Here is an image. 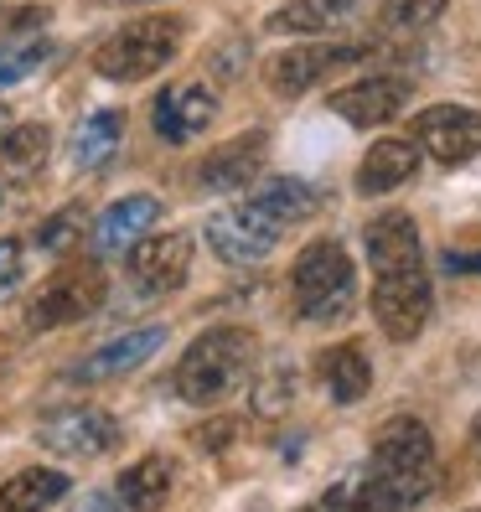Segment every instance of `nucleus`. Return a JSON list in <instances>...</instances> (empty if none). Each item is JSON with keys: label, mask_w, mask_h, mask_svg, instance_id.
<instances>
[{"label": "nucleus", "mask_w": 481, "mask_h": 512, "mask_svg": "<svg viewBox=\"0 0 481 512\" xmlns=\"http://www.w3.org/2000/svg\"><path fill=\"white\" fill-rule=\"evenodd\" d=\"M254 331L244 326H213L182 352L176 363V394L187 404H218L254 373Z\"/></svg>", "instance_id": "obj_1"}, {"label": "nucleus", "mask_w": 481, "mask_h": 512, "mask_svg": "<svg viewBox=\"0 0 481 512\" xmlns=\"http://www.w3.org/2000/svg\"><path fill=\"white\" fill-rule=\"evenodd\" d=\"M182 52V16H140L94 47V73L109 83L156 78Z\"/></svg>", "instance_id": "obj_2"}, {"label": "nucleus", "mask_w": 481, "mask_h": 512, "mask_svg": "<svg viewBox=\"0 0 481 512\" xmlns=\"http://www.w3.org/2000/svg\"><path fill=\"white\" fill-rule=\"evenodd\" d=\"M290 290H295V311L306 321H342L357 300V269L352 254L337 238H316L300 249L290 269Z\"/></svg>", "instance_id": "obj_3"}, {"label": "nucleus", "mask_w": 481, "mask_h": 512, "mask_svg": "<svg viewBox=\"0 0 481 512\" xmlns=\"http://www.w3.org/2000/svg\"><path fill=\"white\" fill-rule=\"evenodd\" d=\"M388 487H399L409 497V507L425 502L430 492V471H435V440L419 419H388L373 435V466Z\"/></svg>", "instance_id": "obj_4"}, {"label": "nucleus", "mask_w": 481, "mask_h": 512, "mask_svg": "<svg viewBox=\"0 0 481 512\" xmlns=\"http://www.w3.org/2000/svg\"><path fill=\"white\" fill-rule=\"evenodd\" d=\"M104 269L94 259H73L63 264L57 275L42 285V295L32 300V311H26V321H32V331H57V326H73L83 316H94L104 306Z\"/></svg>", "instance_id": "obj_5"}, {"label": "nucleus", "mask_w": 481, "mask_h": 512, "mask_svg": "<svg viewBox=\"0 0 481 512\" xmlns=\"http://www.w3.org/2000/svg\"><path fill=\"white\" fill-rule=\"evenodd\" d=\"M368 52H373L368 42H300V47H285V52L269 57V63H264V83H269V94H280V99H300L321 78L363 63Z\"/></svg>", "instance_id": "obj_6"}, {"label": "nucleus", "mask_w": 481, "mask_h": 512, "mask_svg": "<svg viewBox=\"0 0 481 512\" xmlns=\"http://www.w3.org/2000/svg\"><path fill=\"white\" fill-rule=\"evenodd\" d=\"M37 440L57 456H73V461H94V456H109V450L125 440L119 419L109 409H94V404H68V409H52L42 425H37Z\"/></svg>", "instance_id": "obj_7"}, {"label": "nucleus", "mask_w": 481, "mask_h": 512, "mask_svg": "<svg viewBox=\"0 0 481 512\" xmlns=\"http://www.w3.org/2000/svg\"><path fill=\"white\" fill-rule=\"evenodd\" d=\"M435 311V290L425 269H404V275H378L373 280V316L388 342H414Z\"/></svg>", "instance_id": "obj_8"}, {"label": "nucleus", "mask_w": 481, "mask_h": 512, "mask_svg": "<svg viewBox=\"0 0 481 512\" xmlns=\"http://www.w3.org/2000/svg\"><path fill=\"white\" fill-rule=\"evenodd\" d=\"M414 145L440 166H466L481 156V109L466 104H430L414 114Z\"/></svg>", "instance_id": "obj_9"}, {"label": "nucleus", "mask_w": 481, "mask_h": 512, "mask_svg": "<svg viewBox=\"0 0 481 512\" xmlns=\"http://www.w3.org/2000/svg\"><path fill=\"white\" fill-rule=\"evenodd\" d=\"M275 238H280V228L269 223L254 202L223 207V213L207 218V249L223 264H259V259L275 254Z\"/></svg>", "instance_id": "obj_10"}, {"label": "nucleus", "mask_w": 481, "mask_h": 512, "mask_svg": "<svg viewBox=\"0 0 481 512\" xmlns=\"http://www.w3.org/2000/svg\"><path fill=\"white\" fill-rule=\"evenodd\" d=\"M414 99V83L399 78V73H378V78H357L347 88H337L332 99V114H342L347 125H388V119H399L404 104Z\"/></svg>", "instance_id": "obj_11"}, {"label": "nucleus", "mask_w": 481, "mask_h": 512, "mask_svg": "<svg viewBox=\"0 0 481 512\" xmlns=\"http://www.w3.org/2000/svg\"><path fill=\"white\" fill-rule=\"evenodd\" d=\"M150 114H156V135L161 140L187 145V140H197L218 119V94L207 83H171V88H161V94H156Z\"/></svg>", "instance_id": "obj_12"}, {"label": "nucleus", "mask_w": 481, "mask_h": 512, "mask_svg": "<svg viewBox=\"0 0 481 512\" xmlns=\"http://www.w3.org/2000/svg\"><path fill=\"white\" fill-rule=\"evenodd\" d=\"M130 259V280L145 295H166L187 280L192 269V238L187 233H156V238H140V244L125 254Z\"/></svg>", "instance_id": "obj_13"}, {"label": "nucleus", "mask_w": 481, "mask_h": 512, "mask_svg": "<svg viewBox=\"0 0 481 512\" xmlns=\"http://www.w3.org/2000/svg\"><path fill=\"white\" fill-rule=\"evenodd\" d=\"M264 150H269V135H264V130L233 135V140H223L218 150H207L197 182H202L207 192H244L254 176H259V166H264Z\"/></svg>", "instance_id": "obj_14"}, {"label": "nucleus", "mask_w": 481, "mask_h": 512, "mask_svg": "<svg viewBox=\"0 0 481 512\" xmlns=\"http://www.w3.org/2000/svg\"><path fill=\"white\" fill-rule=\"evenodd\" d=\"M161 347H166V326H135V331H125V337H114L109 347L88 352L73 378H78V383H104V378H119V373H135V368L150 363Z\"/></svg>", "instance_id": "obj_15"}, {"label": "nucleus", "mask_w": 481, "mask_h": 512, "mask_svg": "<svg viewBox=\"0 0 481 512\" xmlns=\"http://www.w3.org/2000/svg\"><path fill=\"white\" fill-rule=\"evenodd\" d=\"M363 249L373 275H404V269H419V228L409 213H378L363 228Z\"/></svg>", "instance_id": "obj_16"}, {"label": "nucleus", "mask_w": 481, "mask_h": 512, "mask_svg": "<svg viewBox=\"0 0 481 512\" xmlns=\"http://www.w3.org/2000/svg\"><path fill=\"white\" fill-rule=\"evenodd\" d=\"M156 218H161V202L150 192H135L125 202H109V213L94 223V249L99 254H130L140 238L156 228Z\"/></svg>", "instance_id": "obj_17"}, {"label": "nucleus", "mask_w": 481, "mask_h": 512, "mask_svg": "<svg viewBox=\"0 0 481 512\" xmlns=\"http://www.w3.org/2000/svg\"><path fill=\"white\" fill-rule=\"evenodd\" d=\"M119 140H125V114L119 109H94L83 114L68 130V161L73 171H104L119 156Z\"/></svg>", "instance_id": "obj_18"}, {"label": "nucleus", "mask_w": 481, "mask_h": 512, "mask_svg": "<svg viewBox=\"0 0 481 512\" xmlns=\"http://www.w3.org/2000/svg\"><path fill=\"white\" fill-rule=\"evenodd\" d=\"M414 171H419V145L414 140H378L363 166H357V192L363 197H388V192H399L404 182H414Z\"/></svg>", "instance_id": "obj_19"}, {"label": "nucleus", "mask_w": 481, "mask_h": 512, "mask_svg": "<svg viewBox=\"0 0 481 512\" xmlns=\"http://www.w3.org/2000/svg\"><path fill=\"white\" fill-rule=\"evenodd\" d=\"M357 11H363V0H290V6H280L264 21V32H275V37H326L332 26H342Z\"/></svg>", "instance_id": "obj_20"}, {"label": "nucleus", "mask_w": 481, "mask_h": 512, "mask_svg": "<svg viewBox=\"0 0 481 512\" xmlns=\"http://www.w3.org/2000/svg\"><path fill=\"white\" fill-rule=\"evenodd\" d=\"M114 497L125 512H161L171 497V461L166 456H140L135 466L119 471Z\"/></svg>", "instance_id": "obj_21"}, {"label": "nucleus", "mask_w": 481, "mask_h": 512, "mask_svg": "<svg viewBox=\"0 0 481 512\" xmlns=\"http://www.w3.org/2000/svg\"><path fill=\"white\" fill-rule=\"evenodd\" d=\"M68 492H73L68 471L32 466V471H16L6 487H0V512H47V507L63 502Z\"/></svg>", "instance_id": "obj_22"}, {"label": "nucleus", "mask_w": 481, "mask_h": 512, "mask_svg": "<svg viewBox=\"0 0 481 512\" xmlns=\"http://www.w3.org/2000/svg\"><path fill=\"white\" fill-rule=\"evenodd\" d=\"M316 373L326 383V394H332L337 404H357L373 388V368H368V352L357 347V342H342L332 352H321L316 357Z\"/></svg>", "instance_id": "obj_23"}, {"label": "nucleus", "mask_w": 481, "mask_h": 512, "mask_svg": "<svg viewBox=\"0 0 481 512\" xmlns=\"http://www.w3.org/2000/svg\"><path fill=\"white\" fill-rule=\"evenodd\" d=\"M249 202H254L280 233H285L290 223H306V218L316 213V192L300 182V176H264V182L249 192Z\"/></svg>", "instance_id": "obj_24"}, {"label": "nucleus", "mask_w": 481, "mask_h": 512, "mask_svg": "<svg viewBox=\"0 0 481 512\" xmlns=\"http://www.w3.org/2000/svg\"><path fill=\"white\" fill-rule=\"evenodd\" d=\"M316 512H414V507H409V497L399 487H388L378 471H368V476H357V481L332 487V492L316 502Z\"/></svg>", "instance_id": "obj_25"}, {"label": "nucleus", "mask_w": 481, "mask_h": 512, "mask_svg": "<svg viewBox=\"0 0 481 512\" xmlns=\"http://www.w3.org/2000/svg\"><path fill=\"white\" fill-rule=\"evenodd\" d=\"M52 57V37L32 32V37H0V88L26 83L42 63Z\"/></svg>", "instance_id": "obj_26"}, {"label": "nucleus", "mask_w": 481, "mask_h": 512, "mask_svg": "<svg viewBox=\"0 0 481 512\" xmlns=\"http://www.w3.org/2000/svg\"><path fill=\"white\" fill-rule=\"evenodd\" d=\"M440 16H445V0H383L378 6V26L383 32H399V37L425 32Z\"/></svg>", "instance_id": "obj_27"}, {"label": "nucleus", "mask_w": 481, "mask_h": 512, "mask_svg": "<svg viewBox=\"0 0 481 512\" xmlns=\"http://www.w3.org/2000/svg\"><path fill=\"white\" fill-rule=\"evenodd\" d=\"M47 161V125H16L6 140H0V166L26 176Z\"/></svg>", "instance_id": "obj_28"}, {"label": "nucleus", "mask_w": 481, "mask_h": 512, "mask_svg": "<svg viewBox=\"0 0 481 512\" xmlns=\"http://www.w3.org/2000/svg\"><path fill=\"white\" fill-rule=\"evenodd\" d=\"M78 228H83L78 213H57V218H47V223L37 228V244H42L47 254H63L68 244H78Z\"/></svg>", "instance_id": "obj_29"}, {"label": "nucleus", "mask_w": 481, "mask_h": 512, "mask_svg": "<svg viewBox=\"0 0 481 512\" xmlns=\"http://www.w3.org/2000/svg\"><path fill=\"white\" fill-rule=\"evenodd\" d=\"M21 280V244L16 238H0V300H6Z\"/></svg>", "instance_id": "obj_30"}, {"label": "nucleus", "mask_w": 481, "mask_h": 512, "mask_svg": "<svg viewBox=\"0 0 481 512\" xmlns=\"http://www.w3.org/2000/svg\"><path fill=\"white\" fill-rule=\"evenodd\" d=\"M68 512H125V507H119V497H114V492H83Z\"/></svg>", "instance_id": "obj_31"}, {"label": "nucleus", "mask_w": 481, "mask_h": 512, "mask_svg": "<svg viewBox=\"0 0 481 512\" xmlns=\"http://www.w3.org/2000/svg\"><path fill=\"white\" fill-rule=\"evenodd\" d=\"M450 275H481V254H445Z\"/></svg>", "instance_id": "obj_32"}, {"label": "nucleus", "mask_w": 481, "mask_h": 512, "mask_svg": "<svg viewBox=\"0 0 481 512\" xmlns=\"http://www.w3.org/2000/svg\"><path fill=\"white\" fill-rule=\"evenodd\" d=\"M228 435H233V425H213V430H197L192 440H197V445H223Z\"/></svg>", "instance_id": "obj_33"}, {"label": "nucleus", "mask_w": 481, "mask_h": 512, "mask_svg": "<svg viewBox=\"0 0 481 512\" xmlns=\"http://www.w3.org/2000/svg\"><path fill=\"white\" fill-rule=\"evenodd\" d=\"M11 130H16V114H11V109H6V104H0V140H6V135H11Z\"/></svg>", "instance_id": "obj_34"}, {"label": "nucleus", "mask_w": 481, "mask_h": 512, "mask_svg": "<svg viewBox=\"0 0 481 512\" xmlns=\"http://www.w3.org/2000/svg\"><path fill=\"white\" fill-rule=\"evenodd\" d=\"M471 450H476V456H481V414L471 419Z\"/></svg>", "instance_id": "obj_35"}, {"label": "nucleus", "mask_w": 481, "mask_h": 512, "mask_svg": "<svg viewBox=\"0 0 481 512\" xmlns=\"http://www.w3.org/2000/svg\"><path fill=\"white\" fill-rule=\"evenodd\" d=\"M0 202H6V192H0Z\"/></svg>", "instance_id": "obj_36"}]
</instances>
